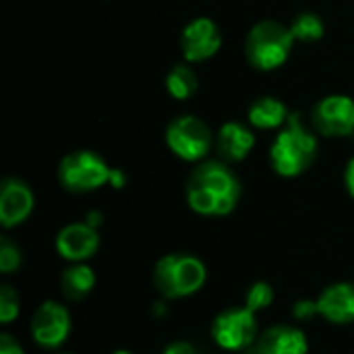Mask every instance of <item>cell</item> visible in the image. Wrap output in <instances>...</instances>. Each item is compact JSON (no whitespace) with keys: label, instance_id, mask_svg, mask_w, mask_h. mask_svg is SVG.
I'll use <instances>...</instances> for the list:
<instances>
[{"label":"cell","instance_id":"6da1fadb","mask_svg":"<svg viewBox=\"0 0 354 354\" xmlns=\"http://www.w3.org/2000/svg\"><path fill=\"white\" fill-rule=\"evenodd\" d=\"M241 199L239 176L224 160L199 162L187 180L189 207L205 218H224Z\"/></svg>","mask_w":354,"mask_h":354},{"label":"cell","instance_id":"7a4b0ae2","mask_svg":"<svg viewBox=\"0 0 354 354\" xmlns=\"http://www.w3.org/2000/svg\"><path fill=\"white\" fill-rule=\"evenodd\" d=\"M317 151V135L305 124L301 114L292 112L288 122L276 133L270 145V164L278 176L295 178L313 166Z\"/></svg>","mask_w":354,"mask_h":354},{"label":"cell","instance_id":"3957f363","mask_svg":"<svg viewBox=\"0 0 354 354\" xmlns=\"http://www.w3.org/2000/svg\"><path fill=\"white\" fill-rule=\"evenodd\" d=\"M297 39L288 25L266 19L255 23L245 39V58L247 62L261 73H272L286 64Z\"/></svg>","mask_w":354,"mask_h":354},{"label":"cell","instance_id":"277c9868","mask_svg":"<svg viewBox=\"0 0 354 354\" xmlns=\"http://www.w3.org/2000/svg\"><path fill=\"white\" fill-rule=\"evenodd\" d=\"M207 272L201 259L187 253L162 257L153 268V286L164 299H185L201 290Z\"/></svg>","mask_w":354,"mask_h":354},{"label":"cell","instance_id":"5b68a950","mask_svg":"<svg viewBox=\"0 0 354 354\" xmlns=\"http://www.w3.org/2000/svg\"><path fill=\"white\" fill-rule=\"evenodd\" d=\"M112 170L114 168H110L100 153L91 149H77L60 160L58 183L71 193H91L110 185Z\"/></svg>","mask_w":354,"mask_h":354},{"label":"cell","instance_id":"8992f818","mask_svg":"<svg viewBox=\"0 0 354 354\" xmlns=\"http://www.w3.org/2000/svg\"><path fill=\"white\" fill-rule=\"evenodd\" d=\"M164 141L168 149L185 162H201L216 143L207 122L195 114H180L172 118L166 124Z\"/></svg>","mask_w":354,"mask_h":354},{"label":"cell","instance_id":"52a82bcc","mask_svg":"<svg viewBox=\"0 0 354 354\" xmlns=\"http://www.w3.org/2000/svg\"><path fill=\"white\" fill-rule=\"evenodd\" d=\"M311 124L322 137H351L354 133V100L344 93L322 97L311 110Z\"/></svg>","mask_w":354,"mask_h":354},{"label":"cell","instance_id":"ba28073f","mask_svg":"<svg viewBox=\"0 0 354 354\" xmlns=\"http://www.w3.org/2000/svg\"><path fill=\"white\" fill-rule=\"evenodd\" d=\"M257 313L243 309L222 311L212 324V338L224 351H245L257 342Z\"/></svg>","mask_w":354,"mask_h":354},{"label":"cell","instance_id":"9c48e42d","mask_svg":"<svg viewBox=\"0 0 354 354\" xmlns=\"http://www.w3.org/2000/svg\"><path fill=\"white\" fill-rule=\"evenodd\" d=\"M222 48V31L209 17H195L180 31V52L185 62L197 64L214 58Z\"/></svg>","mask_w":354,"mask_h":354},{"label":"cell","instance_id":"30bf717a","mask_svg":"<svg viewBox=\"0 0 354 354\" xmlns=\"http://www.w3.org/2000/svg\"><path fill=\"white\" fill-rule=\"evenodd\" d=\"M71 334V315L56 301H46L31 317V336L44 348H58Z\"/></svg>","mask_w":354,"mask_h":354},{"label":"cell","instance_id":"8fae6325","mask_svg":"<svg viewBox=\"0 0 354 354\" xmlns=\"http://www.w3.org/2000/svg\"><path fill=\"white\" fill-rule=\"evenodd\" d=\"M35 207V197L31 187L17 178L8 176L0 185V224L2 228H15L23 224Z\"/></svg>","mask_w":354,"mask_h":354},{"label":"cell","instance_id":"7c38bea8","mask_svg":"<svg viewBox=\"0 0 354 354\" xmlns=\"http://www.w3.org/2000/svg\"><path fill=\"white\" fill-rule=\"evenodd\" d=\"M100 249V234L87 222H73L56 234V251L62 259L83 263Z\"/></svg>","mask_w":354,"mask_h":354},{"label":"cell","instance_id":"4fadbf2b","mask_svg":"<svg viewBox=\"0 0 354 354\" xmlns=\"http://www.w3.org/2000/svg\"><path fill=\"white\" fill-rule=\"evenodd\" d=\"M255 143L257 139L253 129L239 120L224 122L216 133V149L220 160H224L226 164L243 162L253 151Z\"/></svg>","mask_w":354,"mask_h":354},{"label":"cell","instance_id":"5bb4252c","mask_svg":"<svg viewBox=\"0 0 354 354\" xmlns=\"http://www.w3.org/2000/svg\"><path fill=\"white\" fill-rule=\"evenodd\" d=\"M319 315L336 326L354 324V284L338 282L328 286L317 299Z\"/></svg>","mask_w":354,"mask_h":354},{"label":"cell","instance_id":"9a60e30c","mask_svg":"<svg viewBox=\"0 0 354 354\" xmlns=\"http://www.w3.org/2000/svg\"><path fill=\"white\" fill-rule=\"evenodd\" d=\"M305 334L292 326H274L255 342V354H307Z\"/></svg>","mask_w":354,"mask_h":354},{"label":"cell","instance_id":"2e32d148","mask_svg":"<svg viewBox=\"0 0 354 354\" xmlns=\"http://www.w3.org/2000/svg\"><path fill=\"white\" fill-rule=\"evenodd\" d=\"M288 106L276 95H261L251 102L247 110V120L257 131H280L290 118Z\"/></svg>","mask_w":354,"mask_h":354},{"label":"cell","instance_id":"e0dca14e","mask_svg":"<svg viewBox=\"0 0 354 354\" xmlns=\"http://www.w3.org/2000/svg\"><path fill=\"white\" fill-rule=\"evenodd\" d=\"M164 83H166V91L170 93V97L183 102V100H189V97H193L197 93L199 75L191 66V62H178L166 73Z\"/></svg>","mask_w":354,"mask_h":354},{"label":"cell","instance_id":"ac0fdd59","mask_svg":"<svg viewBox=\"0 0 354 354\" xmlns=\"http://www.w3.org/2000/svg\"><path fill=\"white\" fill-rule=\"evenodd\" d=\"M93 286H95V274L85 263H75V266H71L68 270L62 272L60 288L73 301H79V299L87 297L93 290Z\"/></svg>","mask_w":354,"mask_h":354},{"label":"cell","instance_id":"d6986e66","mask_svg":"<svg viewBox=\"0 0 354 354\" xmlns=\"http://www.w3.org/2000/svg\"><path fill=\"white\" fill-rule=\"evenodd\" d=\"M288 27L297 41H317L326 33V25H324L322 17L311 10L299 12Z\"/></svg>","mask_w":354,"mask_h":354},{"label":"cell","instance_id":"ffe728a7","mask_svg":"<svg viewBox=\"0 0 354 354\" xmlns=\"http://www.w3.org/2000/svg\"><path fill=\"white\" fill-rule=\"evenodd\" d=\"M274 301V290L268 282H255L249 290H247V299H245V307L253 313H259L263 309H268Z\"/></svg>","mask_w":354,"mask_h":354},{"label":"cell","instance_id":"44dd1931","mask_svg":"<svg viewBox=\"0 0 354 354\" xmlns=\"http://www.w3.org/2000/svg\"><path fill=\"white\" fill-rule=\"evenodd\" d=\"M21 266V251L17 245L10 243V239L2 236L0 239V272L2 274H12Z\"/></svg>","mask_w":354,"mask_h":354},{"label":"cell","instance_id":"7402d4cb","mask_svg":"<svg viewBox=\"0 0 354 354\" xmlns=\"http://www.w3.org/2000/svg\"><path fill=\"white\" fill-rule=\"evenodd\" d=\"M19 315V297L10 286L0 288V322L6 326Z\"/></svg>","mask_w":354,"mask_h":354},{"label":"cell","instance_id":"603a6c76","mask_svg":"<svg viewBox=\"0 0 354 354\" xmlns=\"http://www.w3.org/2000/svg\"><path fill=\"white\" fill-rule=\"evenodd\" d=\"M315 315H319L317 301H299V303L292 307V317L299 319V322H309V319H313Z\"/></svg>","mask_w":354,"mask_h":354},{"label":"cell","instance_id":"cb8c5ba5","mask_svg":"<svg viewBox=\"0 0 354 354\" xmlns=\"http://www.w3.org/2000/svg\"><path fill=\"white\" fill-rule=\"evenodd\" d=\"M0 354H25V353H23L21 344H19L12 336L2 334V336H0Z\"/></svg>","mask_w":354,"mask_h":354},{"label":"cell","instance_id":"d4e9b609","mask_svg":"<svg viewBox=\"0 0 354 354\" xmlns=\"http://www.w3.org/2000/svg\"><path fill=\"white\" fill-rule=\"evenodd\" d=\"M162 354H197V351H195L193 344H189V342H185V340H176V342L168 344Z\"/></svg>","mask_w":354,"mask_h":354},{"label":"cell","instance_id":"484cf974","mask_svg":"<svg viewBox=\"0 0 354 354\" xmlns=\"http://www.w3.org/2000/svg\"><path fill=\"white\" fill-rule=\"evenodd\" d=\"M344 185H346L348 195L354 199V156L348 160V164L344 168Z\"/></svg>","mask_w":354,"mask_h":354},{"label":"cell","instance_id":"4316f807","mask_svg":"<svg viewBox=\"0 0 354 354\" xmlns=\"http://www.w3.org/2000/svg\"><path fill=\"white\" fill-rule=\"evenodd\" d=\"M110 185H112V187H116V189L124 187V174H122L120 170H112V178H110Z\"/></svg>","mask_w":354,"mask_h":354},{"label":"cell","instance_id":"83f0119b","mask_svg":"<svg viewBox=\"0 0 354 354\" xmlns=\"http://www.w3.org/2000/svg\"><path fill=\"white\" fill-rule=\"evenodd\" d=\"M85 222H87V224H91L93 228H97V226L102 224V214H97V212H91V214L85 218Z\"/></svg>","mask_w":354,"mask_h":354},{"label":"cell","instance_id":"f1b7e54d","mask_svg":"<svg viewBox=\"0 0 354 354\" xmlns=\"http://www.w3.org/2000/svg\"><path fill=\"white\" fill-rule=\"evenodd\" d=\"M114 354H133V353H129V351H116Z\"/></svg>","mask_w":354,"mask_h":354},{"label":"cell","instance_id":"f546056e","mask_svg":"<svg viewBox=\"0 0 354 354\" xmlns=\"http://www.w3.org/2000/svg\"><path fill=\"white\" fill-rule=\"evenodd\" d=\"M60 354H68V353H60Z\"/></svg>","mask_w":354,"mask_h":354}]
</instances>
